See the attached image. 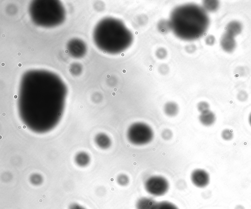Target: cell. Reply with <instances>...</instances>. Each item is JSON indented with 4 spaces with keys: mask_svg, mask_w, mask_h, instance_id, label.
Listing matches in <instances>:
<instances>
[{
    "mask_svg": "<svg viewBox=\"0 0 251 209\" xmlns=\"http://www.w3.org/2000/svg\"><path fill=\"white\" fill-rule=\"evenodd\" d=\"M197 108L201 113H202L209 110V105L207 102L202 101L198 103Z\"/></svg>",
    "mask_w": 251,
    "mask_h": 209,
    "instance_id": "44dd1931",
    "label": "cell"
},
{
    "mask_svg": "<svg viewBox=\"0 0 251 209\" xmlns=\"http://www.w3.org/2000/svg\"><path fill=\"white\" fill-rule=\"evenodd\" d=\"M42 180L41 177L38 174H34L31 177V182L35 185L40 184L42 182Z\"/></svg>",
    "mask_w": 251,
    "mask_h": 209,
    "instance_id": "d4e9b609",
    "label": "cell"
},
{
    "mask_svg": "<svg viewBox=\"0 0 251 209\" xmlns=\"http://www.w3.org/2000/svg\"><path fill=\"white\" fill-rule=\"evenodd\" d=\"M65 95V86L57 75L47 70H29L22 78L19 107L23 111L60 109Z\"/></svg>",
    "mask_w": 251,
    "mask_h": 209,
    "instance_id": "6da1fadb",
    "label": "cell"
},
{
    "mask_svg": "<svg viewBox=\"0 0 251 209\" xmlns=\"http://www.w3.org/2000/svg\"><path fill=\"white\" fill-rule=\"evenodd\" d=\"M158 71L161 74L163 75L166 74L169 71V66L166 64H161L158 67Z\"/></svg>",
    "mask_w": 251,
    "mask_h": 209,
    "instance_id": "603a6c76",
    "label": "cell"
},
{
    "mask_svg": "<svg viewBox=\"0 0 251 209\" xmlns=\"http://www.w3.org/2000/svg\"><path fill=\"white\" fill-rule=\"evenodd\" d=\"M67 48L70 55L76 58L83 57L87 50L85 43L77 39H74L69 41L67 44Z\"/></svg>",
    "mask_w": 251,
    "mask_h": 209,
    "instance_id": "ba28073f",
    "label": "cell"
},
{
    "mask_svg": "<svg viewBox=\"0 0 251 209\" xmlns=\"http://www.w3.org/2000/svg\"><path fill=\"white\" fill-rule=\"evenodd\" d=\"M156 56L159 59L165 58L167 55V50L163 47L158 48L155 52Z\"/></svg>",
    "mask_w": 251,
    "mask_h": 209,
    "instance_id": "7402d4cb",
    "label": "cell"
},
{
    "mask_svg": "<svg viewBox=\"0 0 251 209\" xmlns=\"http://www.w3.org/2000/svg\"><path fill=\"white\" fill-rule=\"evenodd\" d=\"M144 188L146 191L151 195L160 196L167 192L169 183L164 177L154 175L149 177L146 180Z\"/></svg>",
    "mask_w": 251,
    "mask_h": 209,
    "instance_id": "8992f818",
    "label": "cell"
},
{
    "mask_svg": "<svg viewBox=\"0 0 251 209\" xmlns=\"http://www.w3.org/2000/svg\"><path fill=\"white\" fill-rule=\"evenodd\" d=\"M157 27L158 31L163 34L167 33L171 29L170 21L164 20L158 22Z\"/></svg>",
    "mask_w": 251,
    "mask_h": 209,
    "instance_id": "ac0fdd59",
    "label": "cell"
},
{
    "mask_svg": "<svg viewBox=\"0 0 251 209\" xmlns=\"http://www.w3.org/2000/svg\"><path fill=\"white\" fill-rule=\"evenodd\" d=\"M219 5V2L217 0H204L203 1V9L205 11H216Z\"/></svg>",
    "mask_w": 251,
    "mask_h": 209,
    "instance_id": "9a60e30c",
    "label": "cell"
},
{
    "mask_svg": "<svg viewBox=\"0 0 251 209\" xmlns=\"http://www.w3.org/2000/svg\"><path fill=\"white\" fill-rule=\"evenodd\" d=\"M247 98V94L244 92L242 91L241 93H240L238 95V98L241 101H244L245 99H246Z\"/></svg>",
    "mask_w": 251,
    "mask_h": 209,
    "instance_id": "f1b7e54d",
    "label": "cell"
},
{
    "mask_svg": "<svg viewBox=\"0 0 251 209\" xmlns=\"http://www.w3.org/2000/svg\"><path fill=\"white\" fill-rule=\"evenodd\" d=\"M161 135L164 139L169 140L172 136V132L170 130L166 129L162 131Z\"/></svg>",
    "mask_w": 251,
    "mask_h": 209,
    "instance_id": "cb8c5ba5",
    "label": "cell"
},
{
    "mask_svg": "<svg viewBox=\"0 0 251 209\" xmlns=\"http://www.w3.org/2000/svg\"><path fill=\"white\" fill-rule=\"evenodd\" d=\"M117 181L120 186H126L129 183V179L126 174H121L117 177Z\"/></svg>",
    "mask_w": 251,
    "mask_h": 209,
    "instance_id": "d6986e66",
    "label": "cell"
},
{
    "mask_svg": "<svg viewBox=\"0 0 251 209\" xmlns=\"http://www.w3.org/2000/svg\"><path fill=\"white\" fill-rule=\"evenodd\" d=\"M221 136L224 140L228 141L233 138V134L231 130L225 129L222 132Z\"/></svg>",
    "mask_w": 251,
    "mask_h": 209,
    "instance_id": "ffe728a7",
    "label": "cell"
},
{
    "mask_svg": "<svg viewBox=\"0 0 251 209\" xmlns=\"http://www.w3.org/2000/svg\"><path fill=\"white\" fill-rule=\"evenodd\" d=\"M220 45L222 49L227 52H231L235 48L236 43L234 37L225 33L221 37Z\"/></svg>",
    "mask_w": 251,
    "mask_h": 209,
    "instance_id": "9c48e42d",
    "label": "cell"
},
{
    "mask_svg": "<svg viewBox=\"0 0 251 209\" xmlns=\"http://www.w3.org/2000/svg\"><path fill=\"white\" fill-rule=\"evenodd\" d=\"M29 12L36 25L51 27L61 24L65 18V10L58 0H34L30 3Z\"/></svg>",
    "mask_w": 251,
    "mask_h": 209,
    "instance_id": "277c9868",
    "label": "cell"
},
{
    "mask_svg": "<svg viewBox=\"0 0 251 209\" xmlns=\"http://www.w3.org/2000/svg\"><path fill=\"white\" fill-rule=\"evenodd\" d=\"M96 142L100 148L105 149L111 145V140L106 134L100 133L96 137Z\"/></svg>",
    "mask_w": 251,
    "mask_h": 209,
    "instance_id": "5bb4252c",
    "label": "cell"
},
{
    "mask_svg": "<svg viewBox=\"0 0 251 209\" xmlns=\"http://www.w3.org/2000/svg\"><path fill=\"white\" fill-rule=\"evenodd\" d=\"M242 30V24L236 21L229 22L226 27V33L235 37L239 34Z\"/></svg>",
    "mask_w": 251,
    "mask_h": 209,
    "instance_id": "7c38bea8",
    "label": "cell"
},
{
    "mask_svg": "<svg viewBox=\"0 0 251 209\" xmlns=\"http://www.w3.org/2000/svg\"><path fill=\"white\" fill-rule=\"evenodd\" d=\"M191 180L197 187L202 188L207 186L210 181L208 173L202 169L194 170L191 174Z\"/></svg>",
    "mask_w": 251,
    "mask_h": 209,
    "instance_id": "52a82bcc",
    "label": "cell"
},
{
    "mask_svg": "<svg viewBox=\"0 0 251 209\" xmlns=\"http://www.w3.org/2000/svg\"><path fill=\"white\" fill-rule=\"evenodd\" d=\"M169 21L174 34L179 38L188 41L200 38L209 25L206 11L194 4L176 7L172 12Z\"/></svg>",
    "mask_w": 251,
    "mask_h": 209,
    "instance_id": "7a4b0ae2",
    "label": "cell"
},
{
    "mask_svg": "<svg viewBox=\"0 0 251 209\" xmlns=\"http://www.w3.org/2000/svg\"><path fill=\"white\" fill-rule=\"evenodd\" d=\"M156 203L153 199L144 197L138 200L135 207L136 209H153Z\"/></svg>",
    "mask_w": 251,
    "mask_h": 209,
    "instance_id": "8fae6325",
    "label": "cell"
},
{
    "mask_svg": "<svg viewBox=\"0 0 251 209\" xmlns=\"http://www.w3.org/2000/svg\"><path fill=\"white\" fill-rule=\"evenodd\" d=\"M200 123L203 125L208 126L212 125L216 121L215 114L210 110L201 113L199 117Z\"/></svg>",
    "mask_w": 251,
    "mask_h": 209,
    "instance_id": "30bf717a",
    "label": "cell"
},
{
    "mask_svg": "<svg viewBox=\"0 0 251 209\" xmlns=\"http://www.w3.org/2000/svg\"><path fill=\"white\" fill-rule=\"evenodd\" d=\"M127 137L132 144L141 146L147 144L152 140L153 132L151 128L146 124L136 122L128 127Z\"/></svg>",
    "mask_w": 251,
    "mask_h": 209,
    "instance_id": "5b68a950",
    "label": "cell"
},
{
    "mask_svg": "<svg viewBox=\"0 0 251 209\" xmlns=\"http://www.w3.org/2000/svg\"><path fill=\"white\" fill-rule=\"evenodd\" d=\"M153 209H178V208L171 202L163 201L156 202Z\"/></svg>",
    "mask_w": 251,
    "mask_h": 209,
    "instance_id": "2e32d148",
    "label": "cell"
},
{
    "mask_svg": "<svg viewBox=\"0 0 251 209\" xmlns=\"http://www.w3.org/2000/svg\"><path fill=\"white\" fill-rule=\"evenodd\" d=\"M249 123H250V124L251 126V114L249 115Z\"/></svg>",
    "mask_w": 251,
    "mask_h": 209,
    "instance_id": "f546056e",
    "label": "cell"
},
{
    "mask_svg": "<svg viewBox=\"0 0 251 209\" xmlns=\"http://www.w3.org/2000/svg\"><path fill=\"white\" fill-rule=\"evenodd\" d=\"M76 163L80 166H86L89 162V157L84 153H80L77 155L75 158Z\"/></svg>",
    "mask_w": 251,
    "mask_h": 209,
    "instance_id": "e0dca14e",
    "label": "cell"
},
{
    "mask_svg": "<svg viewBox=\"0 0 251 209\" xmlns=\"http://www.w3.org/2000/svg\"><path fill=\"white\" fill-rule=\"evenodd\" d=\"M96 45L101 51L109 53H119L131 44V32L119 20L105 18L96 25L93 32Z\"/></svg>",
    "mask_w": 251,
    "mask_h": 209,
    "instance_id": "3957f363",
    "label": "cell"
},
{
    "mask_svg": "<svg viewBox=\"0 0 251 209\" xmlns=\"http://www.w3.org/2000/svg\"><path fill=\"white\" fill-rule=\"evenodd\" d=\"M215 41V37L212 35L208 36L205 39V42L207 45H213Z\"/></svg>",
    "mask_w": 251,
    "mask_h": 209,
    "instance_id": "484cf974",
    "label": "cell"
},
{
    "mask_svg": "<svg viewBox=\"0 0 251 209\" xmlns=\"http://www.w3.org/2000/svg\"><path fill=\"white\" fill-rule=\"evenodd\" d=\"M69 209H86L83 206L76 204L74 203L71 204L69 207Z\"/></svg>",
    "mask_w": 251,
    "mask_h": 209,
    "instance_id": "83f0119b",
    "label": "cell"
},
{
    "mask_svg": "<svg viewBox=\"0 0 251 209\" xmlns=\"http://www.w3.org/2000/svg\"><path fill=\"white\" fill-rule=\"evenodd\" d=\"M164 111L167 116H175L178 112V106L174 102H169L164 105Z\"/></svg>",
    "mask_w": 251,
    "mask_h": 209,
    "instance_id": "4fadbf2b",
    "label": "cell"
},
{
    "mask_svg": "<svg viewBox=\"0 0 251 209\" xmlns=\"http://www.w3.org/2000/svg\"><path fill=\"white\" fill-rule=\"evenodd\" d=\"M196 49V47L194 44L187 45L185 47V50L188 53H193L194 52H195Z\"/></svg>",
    "mask_w": 251,
    "mask_h": 209,
    "instance_id": "4316f807",
    "label": "cell"
}]
</instances>
